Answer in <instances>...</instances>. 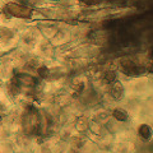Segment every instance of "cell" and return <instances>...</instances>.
I'll list each match as a JSON object with an SVG mask.
<instances>
[{
  "instance_id": "cell-6",
  "label": "cell",
  "mask_w": 153,
  "mask_h": 153,
  "mask_svg": "<svg viewBox=\"0 0 153 153\" xmlns=\"http://www.w3.org/2000/svg\"><path fill=\"white\" fill-rule=\"evenodd\" d=\"M18 46V31L5 26H0V52L12 51Z\"/></svg>"
},
{
  "instance_id": "cell-3",
  "label": "cell",
  "mask_w": 153,
  "mask_h": 153,
  "mask_svg": "<svg viewBox=\"0 0 153 153\" xmlns=\"http://www.w3.org/2000/svg\"><path fill=\"white\" fill-rule=\"evenodd\" d=\"M31 57L32 54L18 47L3 54L0 56V82H8L16 71L25 68V65Z\"/></svg>"
},
{
  "instance_id": "cell-1",
  "label": "cell",
  "mask_w": 153,
  "mask_h": 153,
  "mask_svg": "<svg viewBox=\"0 0 153 153\" xmlns=\"http://www.w3.org/2000/svg\"><path fill=\"white\" fill-rule=\"evenodd\" d=\"M42 80L37 74L30 73L26 70L16 71L8 82H4L7 92L16 103L27 102L28 98H32L40 92Z\"/></svg>"
},
{
  "instance_id": "cell-9",
  "label": "cell",
  "mask_w": 153,
  "mask_h": 153,
  "mask_svg": "<svg viewBox=\"0 0 153 153\" xmlns=\"http://www.w3.org/2000/svg\"><path fill=\"white\" fill-rule=\"evenodd\" d=\"M10 1H13V0H0V10L4 8V5L5 4H8V3H10Z\"/></svg>"
},
{
  "instance_id": "cell-10",
  "label": "cell",
  "mask_w": 153,
  "mask_h": 153,
  "mask_svg": "<svg viewBox=\"0 0 153 153\" xmlns=\"http://www.w3.org/2000/svg\"><path fill=\"white\" fill-rule=\"evenodd\" d=\"M100 153H108V152H100Z\"/></svg>"
},
{
  "instance_id": "cell-4",
  "label": "cell",
  "mask_w": 153,
  "mask_h": 153,
  "mask_svg": "<svg viewBox=\"0 0 153 153\" xmlns=\"http://www.w3.org/2000/svg\"><path fill=\"white\" fill-rule=\"evenodd\" d=\"M44 40L41 31L38 30L36 23H31L21 30H18V49H21L26 52L33 54L35 49L38 46V44Z\"/></svg>"
},
{
  "instance_id": "cell-5",
  "label": "cell",
  "mask_w": 153,
  "mask_h": 153,
  "mask_svg": "<svg viewBox=\"0 0 153 153\" xmlns=\"http://www.w3.org/2000/svg\"><path fill=\"white\" fill-rule=\"evenodd\" d=\"M37 27H38V30L41 31L42 36H44L52 46L63 45L70 40V31L68 30V27L61 25V23L46 22Z\"/></svg>"
},
{
  "instance_id": "cell-2",
  "label": "cell",
  "mask_w": 153,
  "mask_h": 153,
  "mask_svg": "<svg viewBox=\"0 0 153 153\" xmlns=\"http://www.w3.org/2000/svg\"><path fill=\"white\" fill-rule=\"evenodd\" d=\"M19 103V130L27 137H42L49 131L47 115L30 102Z\"/></svg>"
},
{
  "instance_id": "cell-8",
  "label": "cell",
  "mask_w": 153,
  "mask_h": 153,
  "mask_svg": "<svg viewBox=\"0 0 153 153\" xmlns=\"http://www.w3.org/2000/svg\"><path fill=\"white\" fill-rule=\"evenodd\" d=\"M0 153H16L10 140H0Z\"/></svg>"
},
{
  "instance_id": "cell-7",
  "label": "cell",
  "mask_w": 153,
  "mask_h": 153,
  "mask_svg": "<svg viewBox=\"0 0 153 153\" xmlns=\"http://www.w3.org/2000/svg\"><path fill=\"white\" fill-rule=\"evenodd\" d=\"M14 106H16V102L10 98V96L7 92L5 84L4 82H0V116H7L12 111Z\"/></svg>"
},
{
  "instance_id": "cell-12",
  "label": "cell",
  "mask_w": 153,
  "mask_h": 153,
  "mask_svg": "<svg viewBox=\"0 0 153 153\" xmlns=\"http://www.w3.org/2000/svg\"><path fill=\"white\" fill-rule=\"evenodd\" d=\"M0 117H1V116H0Z\"/></svg>"
},
{
  "instance_id": "cell-11",
  "label": "cell",
  "mask_w": 153,
  "mask_h": 153,
  "mask_svg": "<svg viewBox=\"0 0 153 153\" xmlns=\"http://www.w3.org/2000/svg\"><path fill=\"white\" fill-rule=\"evenodd\" d=\"M1 55H3V54H1V52H0V56H1Z\"/></svg>"
}]
</instances>
